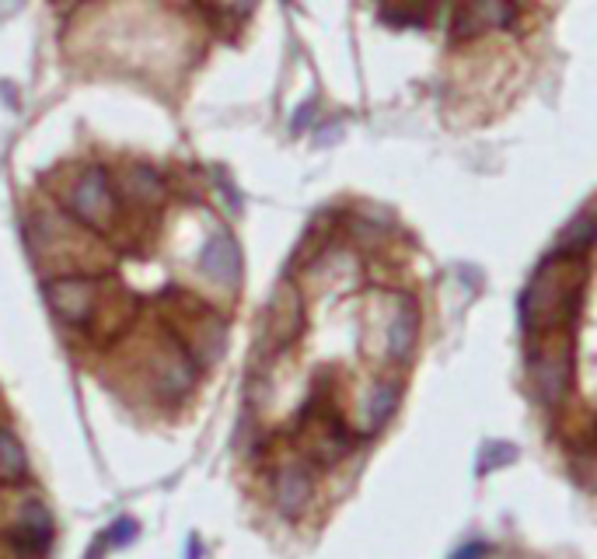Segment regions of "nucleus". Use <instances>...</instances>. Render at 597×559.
I'll return each mask as SVG.
<instances>
[{"label":"nucleus","instance_id":"f257e3e1","mask_svg":"<svg viewBox=\"0 0 597 559\" xmlns=\"http://www.w3.org/2000/svg\"><path fill=\"white\" fill-rule=\"evenodd\" d=\"M199 266H203L206 277H210L213 283H220V287H231V283H238V277H241V249H238V242H234L227 231H213V235L206 238L203 252H199Z\"/></svg>","mask_w":597,"mask_h":559},{"label":"nucleus","instance_id":"39448f33","mask_svg":"<svg viewBox=\"0 0 597 559\" xmlns=\"http://www.w3.org/2000/svg\"><path fill=\"white\" fill-rule=\"evenodd\" d=\"M395 406H398V385H378L374 388V395H371V409H367V416H371V427L378 430V427H385L388 420H392V413H395Z\"/></svg>","mask_w":597,"mask_h":559},{"label":"nucleus","instance_id":"7ed1b4c3","mask_svg":"<svg viewBox=\"0 0 597 559\" xmlns=\"http://www.w3.org/2000/svg\"><path fill=\"white\" fill-rule=\"evenodd\" d=\"M74 210L88 221H95V214L109 210V186H105V175L102 172H91L77 182L74 189Z\"/></svg>","mask_w":597,"mask_h":559},{"label":"nucleus","instance_id":"6e6552de","mask_svg":"<svg viewBox=\"0 0 597 559\" xmlns=\"http://www.w3.org/2000/svg\"><path fill=\"white\" fill-rule=\"evenodd\" d=\"M133 539H137V521H130V518L116 521V525L109 528V535H105L109 546H130Z\"/></svg>","mask_w":597,"mask_h":559},{"label":"nucleus","instance_id":"423d86ee","mask_svg":"<svg viewBox=\"0 0 597 559\" xmlns=\"http://www.w3.org/2000/svg\"><path fill=\"white\" fill-rule=\"evenodd\" d=\"M591 242H594V217H591V210H584V214L566 228V245L584 252V249H591Z\"/></svg>","mask_w":597,"mask_h":559},{"label":"nucleus","instance_id":"9d476101","mask_svg":"<svg viewBox=\"0 0 597 559\" xmlns=\"http://www.w3.org/2000/svg\"><path fill=\"white\" fill-rule=\"evenodd\" d=\"M315 109H318V102H308V105H301V109H297V116H294V133H301L304 126H308V119L315 116Z\"/></svg>","mask_w":597,"mask_h":559},{"label":"nucleus","instance_id":"0eeeda50","mask_svg":"<svg viewBox=\"0 0 597 559\" xmlns=\"http://www.w3.org/2000/svg\"><path fill=\"white\" fill-rule=\"evenodd\" d=\"M514 458H517V448H510V444H486L479 469L482 472H493L496 465H507V462H514Z\"/></svg>","mask_w":597,"mask_h":559},{"label":"nucleus","instance_id":"20e7f679","mask_svg":"<svg viewBox=\"0 0 597 559\" xmlns=\"http://www.w3.org/2000/svg\"><path fill=\"white\" fill-rule=\"evenodd\" d=\"M416 329H419L416 308H412V301H402L398 304V315H395L392 329H388V350H392L395 360L409 357L412 343H416Z\"/></svg>","mask_w":597,"mask_h":559},{"label":"nucleus","instance_id":"1a4fd4ad","mask_svg":"<svg viewBox=\"0 0 597 559\" xmlns=\"http://www.w3.org/2000/svg\"><path fill=\"white\" fill-rule=\"evenodd\" d=\"M486 553H489L486 542H468V546H465V549H458V553H454L451 559H482Z\"/></svg>","mask_w":597,"mask_h":559},{"label":"nucleus","instance_id":"f03ea898","mask_svg":"<svg viewBox=\"0 0 597 559\" xmlns=\"http://www.w3.org/2000/svg\"><path fill=\"white\" fill-rule=\"evenodd\" d=\"M311 490H315V483H311L308 472L290 469L283 472L280 483H276V504H280V511L287 514V518H297V514L311 504Z\"/></svg>","mask_w":597,"mask_h":559}]
</instances>
